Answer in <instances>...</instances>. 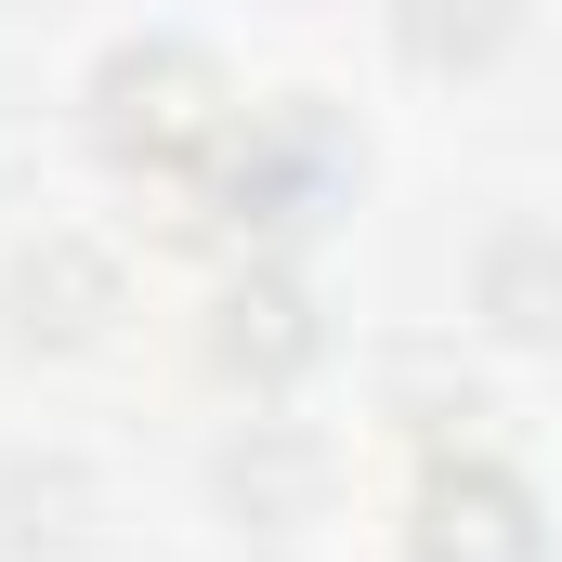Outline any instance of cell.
<instances>
[{
  "label": "cell",
  "instance_id": "cell-4",
  "mask_svg": "<svg viewBox=\"0 0 562 562\" xmlns=\"http://www.w3.org/2000/svg\"><path fill=\"white\" fill-rule=\"evenodd\" d=\"M314 353H327V314H314V288L288 276V262L223 276V301H210V367H223L236 393H288V380H314Z\"/></svg>",
  "mask_w": 562,
  "mask_h": 562
},
{
  "label": "cell",
  "instance_id": "cell-9",
  "mask_svg": "<svg viewBox=\"0 0 562 562\" xmlns=\"http://www.w3.org/2000/svg\"><path fill=\"white\" fill-rule=\"evenodd\" d=\"M393 419H406V431H419V445H431V458H445V431L471 445V419H484V380H471V367L445 380L431 353H406V367H393Z\"/></svg>",
  "mask_w": 562,
  "mask_h": 562
},
{
  "label": "cell",
  "instance_id": "cell-6",
  "mask_svg": "<svg viewBox=\"0 0 562 562\" xmlns=\"http://www.w3.org/2000/svg\"><path fill=\"white\" fill-rule=\"evenodd\" d=\"M210 497H223L236 524L288 537V524H314V497H327V445H314L301 419H249L223 458H210Z\"/></svg>",
  "mask_w": 562,
  "mask_h": 562
},
{
  "label": "cell",
  "instance_id": "cell-1",
  "mask_svg": "<svg viewBox=\"0 0 562 562\" xmlns=\"http://www.w3.org/2000/svg\"><path fill=\"white\" fill-rule=\"evenodd\" d=\"M353 183H367V157H353V132H340L314 92H276V105L223 119V144L196 157V210H210V236H236V249H276V236L340 223Z\"/></svg>",
  "mask_w": 562,
  "mask_h": 562
},
{
  "label": "cell",
  "instance_id": "cell-8",
  "mask_svg": "<svg viewBox=\"0 0 562 562\" xmlns=\"http://www.w3.org/2000/svg\"><path fill=\"white\" fill-rule=\"evenodd\" d=\"M524 40V0H393V53L419 79H484Z\"/></svg>",
  "mask_w": 562,
  "mask_h": 562
},
{
  "label": "cell",
  "instance_id": "cell-7",
  "mask_svg": "<svg viewBox=\"0 0 562 562\" xmlns=\"http://www.w3.org/2000/svg\"><path fill=\"white\" fill-rule=\"evenodd\" d=\"M471 301H484L497 340H562V223H510V236H484Z\"/></svg>",
  "mask_w": 562,
  "mask_h": 562
},
{
  "label": "cell",
  "instance_id": "cell-2",
  "mask_svg": "<svg viewBox=\"0 0 562 562\" xmlns=\"http://www.w3.org/2000/svg\"><path fill=\"white\" fill-rule=\"evenodd\" d=\"M79 119H92V144H105L119 170H196V157L223 144V119H236V92H223V66H210L196 40H119V53L92 66Z\"/></svg>",
  "mask_w": 562,
  "mask_h": 562
},
{
  "label": "cell",
  "instance_id": "cell-3",
  "mask_svg": "<svg viewBox=\"0 0 562 562\" xmlns=\"http://www.w3.org/2000/svg\"><path fill=\"white\" fill-rule=\"evenodd\" d=\"M550 524H537V484L484 445H445L406 497V562H537Z\"/></svg>",
  "mask_w": 562,
  "mask_h": 562
},
{
  "label": "cell",
  "instance_id": "cell-5",
  "mask_svg": "<svg viewBox=\"0 0 562 562\" xmlns=\"http://www.w3.org/2000/svg\"><path fill=\"white\" fill-rule=\"evenodd\" d=\"M0 314H13L26 353H79V340H105V314H119V262H105L92 236H40V249H13Z\"/></svg>",
  "mask_w": 562,
  "mask_h": 562
}]
</instances>
